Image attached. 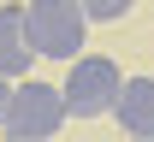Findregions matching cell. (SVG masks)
Listing matches in <instances>:
<instances>
[{"mask_svg":"<svg viewBox=\"0 0 154 142\" xmlns=\"http://www.w3.org/2000/svg\"><path fill=\"white\" fill-rule=\"evenodd\" d=\"M24 30H30V47L36 59H77L89 47V24L77 12V0H30L24 6Z\"/></svg>","mask_w":154,"mask_h":142,"instance_id":"obj_1","label":"cell"},{"mask_svg":"<svg viewBox=\"0 0 154 142\" xmlns=\"http://www.w3.org/2000/svg\"><path fill=\"white\" fill-rule=\"evenodd\" d=\"M119 89H125V71H119L107 53H77L71 59V77H65V119H101L113 113Z\"/></svg>","mask_w":154,"mask_h":142,"instance_id":"obj_2","label":"cell"},{"mask_svg":"<svg viewBox=\"0 0 154 142\" xmlns=\"http://www.w3.org/2000/svg\"><path fill=\"white\" fill-rule=\"evenodd\" d=\"M65 124V95H59L54 83H36V77H24L12 83V107H6V136H48L54 142V130Z\"/></svg>","mask_w":154,"mask_h":142,"instance_id":"obj_3","label":"cell"},{"mask_svg":"<svg viewBox=\"0 0 154 142\" xmlns=\"http://www.w3.org/2000/svg\"><path fill=\"white\" fill-rule=\"evenodd\" d=\"M36 65V47H30V30H24V6H0V77L24 83Z\"/></svg>","mask_w":154,"mask_h":142,"instance_id":"obj_4","label":"cell"},{"mask_svg":"<svg viewBox=\"0 0 154 142\" xmlns=\"http://www.w3.org/2000/svg\"><path fill=\"white\" fill-rule=\"evenodd\" d=\"M113 119L125 124V136H154V77H125Z\"/></svg>","mask_w":154,"mask_h":142,"instance_id":"obj_5","label":"cell"},{"mask_svg":"<svg viewBox=\"0 0 154 142\" xmlns=\"http://www.w3.org/2000/svg\"><path fill=\"white\" fill-rule=\"evenodd\" d=\"M77 12H83V24H125L136 0H77Z\"/></svg>","mask_w":154,"mask_h":142,"instance_id":"obj_6","label":"cell"},{"mask_svg":"<svg viewBox=\"0 0 154 142\" xmlns=\"http://www.w3.org/2000/svg\"><path fill=\"white\" fill-rule=\"evenodd\" d=\"M6 107H12V83L0 77V124H6Z\"/></svg>","mask_w":154,"mask_h":142,"instance_id":"obj_7","label":"cell"},{"mask_svg":"<svg viewBox=\"0 0 154 142\" xmlns=\"http://www.w3.org/2000/svg\"><path fill=\"white\" fill-rule=\"evenodd\" d=\"M6 142H48V136H6Z\"/></svg>","mask_w":154,"mask_h":142,"instance_id":"obj_8","label":"cell"},{"mask_svg":"<svg viewBox=\"0 0 154 142\" xmlns=\"http://www.w3.org/2000/svg\"><path fill=\"white\" fill-rule=\"evenodd\" d=\"M131 142H154V136H131Z\"/></svg>","mask_w":154,"mask_h":142,"instance_id":"obj_9","label":"cell"}]
</instances>
